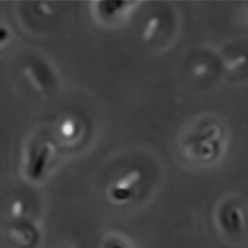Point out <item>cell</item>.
Returning <instances> with one entry per match:
<instances>
[{
	"instance_id": "obj_1",
	"label": "cell",
	"mask_w": 248,
	"mask_h": 248,
	"mask_svg": "<svg viewBox=\"0 0 248 248\" xmlns=\"http://www.w3.org/2000/svg\"><path fill=\"white\" fill-rule=\"evenodd\" d=\"M28 75L29 79H31V82H34L38 89L43 90L45 87L48 86V72L46 69H41V65L39 64H31L28 67Z\"/></svg>"
},
{
	"instance_id": "obj_2",
	"label": "cell",
	"mask_w": 248,
	"mask_h": 248,
	"mask_svg": "<svg viewBox=\"0 0 248 248\" xmlns=\"http://www.w3.org/2000/svg\"><path fill=\"white\" fill-rule=\"evenodd\" d=\"M22 212V203L19 201H16L12 206V215L15 216H19Z\"/></svg>"
},
{
	"instance_id": "obj_3",
	"label": "cell",
	"mask_w": 248,
	"mask_h": 248,
	"mask_svg": "<svg viewBox=\"0 0 248 248\" xmlns=\"http://www.w3.org/2000/svg\"><path fill=\"white\" fill-rule=\"evenodd\" d=\"M7 36H9V33H7L6 29L0 27V43H2V41L6 40Z\"/></svg>"
}]
</instances>
